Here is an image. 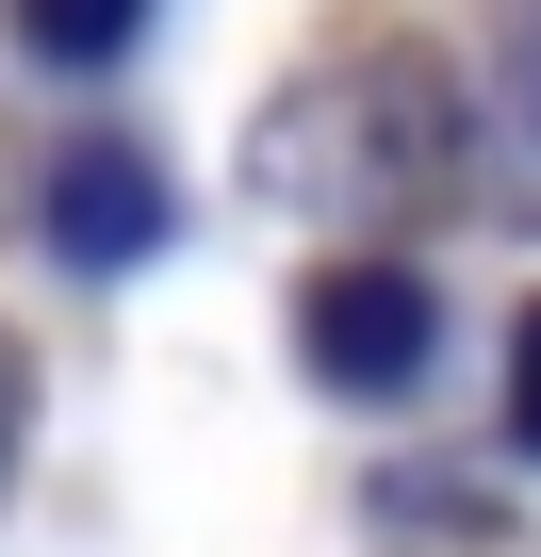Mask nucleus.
<instances>
[{
    "label": "nucleus",
    "mask_w": 541,
    "mask_h": 557,
    "mask_svg": "<svg viewBox=\"0 0 541 557\" xmlns=\"http://www.w3.org/2000/svg\"><path fill=\"white\" fill-rule=\"evenodd\" d=\"M508 426H525V459H541V312L508 329Z\"/></svg>",
    "instance_id": "obj_4"
},
{
    "label": "nucleus",
    "mask_w": 541,
    "mask_h": 557,
    "mask_svg": "<svg viewBox=\"0 0 541 557\" xmlns=\"http://www.w3.org/2000/svg\"><path fill=\"white\" fill-rule=\"evenodd\" d=\"M17 34H34L50 66H115V50L148 34V0H17Z\"/></svg>",
    "instance_id": "obj_3"
},
{
    "label": "nucleus",
    "mask_w": 541,
    "mask_h": 557,
    "mask_svg": "<svg viewBox=\"0 0 541 557\" xmlns=\"http://www.w3.org/2000/svg\"><path fill=\"white\" fill-rule=\"evenodd\" d=\"M50 246L66 262H148L164 246V164L148 148H115V132H83V148H50Z\"/></svg>",
    "instance_id": "obj_2"
},
{
    "label": "nucleus",
    "mask_w": 541,
    "mask_h": 557,
    "mask_svg": "<svg viewBox=\"0 0 541 557\" xmlns=\"http://www.w3.org/2000/svg\"><path fill=\"white\" fill-rule=\"evenodd\" d=\"M296 329H312V377H329V394H410L443 312H427L410 262H329L312 296H296Z\"/></svg>",
    "instance_id": "obj_1"
},
{
    "label": "nucleus",
    "mask_w": 541,
    "mask_h": 557,
    "mask_svg": "<svg viewBox=\"0 0 541 557\" xmlns=\"http://www.w3.org/2000/svg\"><path fill=\"white\" fill-rule=\"evenodd\" d=\"M0 459H17V361H0Z\"/></svg>",
    "instance_id": "obj_5"
}]
</instances>
